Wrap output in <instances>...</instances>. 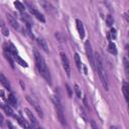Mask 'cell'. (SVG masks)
Masks as SVG:
<instances>
[{
    "instance_id": "cell-5",
    "label": "cell",
    "mask_w": 129,
    "mask_h": 129,
    "mask_svg": "<svg viewBox=\"0 0 129 129\" xmlns=\"http://www.w3.org/2000/svg\"><path fill=\"white\" fill-rule=\"evenodd\" d=\"M60 58H61V62H62V67L64 69V72L67 74L68 77L71 76V67H70V61L68 59V56L66 55L64 52H60Z\"/></svg>"
},
{
    "instance_id": "cell-4",
    "label": "cell",
    "mask_w": 129,
    "mask_h": 129,
    "mask_svg": "<svg viewBox=\"0 0 129 129\" xmlns=\"http://www.w3.org/2000/svg\"><path fill=\"white\" fill-rule=\"evenodd\" d=\"M85 49H86V54L88 56V59L90 60V63L92 66V68L94 70H96V67H95V60H94V53H93V50H92V47H91V43L89 40H87L85 42Z\"/></svg>"
},
{
    "instance_id": "cell-17",
    "label": "cell",
    "mask_w": 129,
    "mask_h": 129,
    "mask_svg": "<svg viewBox=\"0 0 129 129\" xmlns=\"http://www.w3.org/2000/svg\"><path fill=\"white\" fill-rule=\"evenodd\" d=\"M122 91H123V94H124V97H125L126 102H128V100H129V94H128V85H127V83H126V82H124V83H123Z\"/></svg>"
},
{
    "instance_id": "cell-18",
    "label": "cell",
    "mask_w": 129,
    "mask_h": 129,
    "mask_svg": "<svg viewBox=\"0 0 129 129\" xmlns=\"http://www.w3.org/2000/svg\"><path fill=\"white\" fill-rule=\"evenodd\" d=\"M14 6H15L16 9H17L18 11H20V12H24V10H25V6H24L20 1H18V0L14 1Z\"/></svg>"
},
{
    "instance_id": "cell-11",
    "label": "cell",
    "mask_w": 129,
    "mask_h": 129,
    "mask_svg": "<svg viewBox=\"0 0 129 129\" xmlns=\"http://www.w3.org/2000/svg\"><path fill=\"white\" fill-rule=\"evenodd\" d=\"M76 23H77V29H78V32H79V35L81 38H84L85 37V29H84V25L82 23V21L80 19H77L76 20Z\"/></svg>"
},
{
    "instance_id": "cell-14",
    "label": "cell",
    "mask_w": 129,
    "mask_h": 129,
    "mask_svg": "<svg viewBox=\"0 0 129 129\" xmlns=\"http://www.w3.org/2000/svg\"><path fill=\"white\" fill-rule=\"evenodd\" d=\"M37 43H38V45L40 46V48H42L46 53H48L49 52V49H48V45H47V43H46V41L43 39V38H41V37H38L37 38Z\"/></svg>"
},
{
    "instance_id": "cell-32",
    "label": "cell",
    "mask_w": 129,
    "mask_h": 129,
    "mask_svg": "<svg viewBox=\"0 0 129 129\" xmlns=\"http://www.w3.org/2000/svg\"><path fill=\"white\" fill-rule=\"evenodd\" d=\"M0 97L2 99H5V94H4V91H2V90H0Z\"/></svg>"
},
{
    "instance_id": "cell-28",
    "label": "cell",
    "mask_w": 129,
    "mask_h": 129,
    "mask_svg": "<svg viewBox=\"0 0 129 129\" xmlns=\"http://www.w3.org/2000/svg\"><path fill=\"white\" fill-rule=\"evenodd\" d=\"M124 66H125V71H126V74L128 75V72H129V71H128V60H127V58H126V57L124 58Z\"/></svg>"
},
{
    "instance_id": "cell-33",
    "label": "cell",
    "mask_w": 129,
    "mask_h": 129,
    "mask_svg": "<svg viewBox=\"0 0 129 129\" xmlns=\"http://www.w3.org/2000/svg\"><path fill=\"white\" fill-rule=\"evenodd\" d=\"M3 26H5L4 25V22L2 21V19H0V27H3Z\"/></svg>"
},
{
    "instance_id": "cell-30",
    "label": "cell",
    "mask_w": 129,
    "mask_h": 129,
    "mask_svg": "<svg viewBox=\"0 0 129 129\" xmlns=\"http://www.w3.org/2000/svg\"><path fill=\"white\" fill-rule=\"evenodd\" d=\"M66 88H67V91H68L69 96H70V97H72V90H71V88H70V86H69L68 84L66 85Z\"/></svg>"
},
{
    "instance_id": "cell-2",
    "label": "cell",
    "mask_w": 129,
    "mask_h": 129,
    "mask_svg": "<svg viewBox=\"0 0 129 129\" xmlns=\"http://www.w3.org/2000/svg\"><path fill=\"white\" fill-rule=\"evenodd\" d=\"M94 60H95V67L97 68V72H98V75H99V77H100L101 83H102L104 89H105L106 91H108V90H109L108 77H107L106 71L104 70L103 61H102V58H101V56L99 55V53H96V54L94 55Z\"/></svg>"
},
{
    "instance_id": "cell-27",
    "label": "cell",
    "mask_w": 129,
    "mask_h": 129,
    "mask_svg": "<svg viewBox=\"0 0 129 129\" xmlns=\"http://www.w3.org/2000/svg\"><path fill=\"white\" fill-rule=\"evenodd\" d=\"M2 28V33L5 35V36H8V34H9V31H8V29L5 27V26H3V27H1Z\"/></svg>"
},
{
    "instance_id": "cell-10",
    "label": "cell",
    "mask_w": 129,
    "mask_h": 129,
    "mask_svg": "<svg viewBox=\"0 0 129 129\" xmlns=\"http://www.w3.org/2000/svg\"><path fill=\"white\" fill-rule=\"evenodd\" d=\"M24 111L26 112V115L28 116V118H29V120H30V123H31L32 127H37V121H36V118H35L34 115L31 113V111H30L29 109H27V108H25Z\"/></svg>"
},
{
    "instance_id": "cell-26",
    "label": "cell",
    "mask_w": 129,
    "mask_h": 129,
    "mask_svg": "<svg viewBox=\"0 0 129 129\" xmlns=\"http://www.w3.org/2000/svg\"><path fill=\"white\" fill-rule=\"evenodd\" d=\"M75 91H76V94H77V97L78 98H81L82 96V92H81V89L78 85H75Z\"/></svg>"
},
{
    "instance_id": "cell-12",
    "label": "cell",
    "mask_w": 129,
    "mask_h": 129,
    "mask_svg": "<svg viewBox=\"0 0 129 129\" xmlns=\"http://www.w3.org/2000/svg\"><path fill=\"white\" fill-rule=\"evenodd\" d=\"M21 18H22V20L25 22L27 28L30 29V26L32 25V19H31V17H30L28 14H26V13H24V12H21Z\"/></svg>"
},
{
    "instance_id": "cell-16",
    "label": "cell",
    "mask_w": 129,
    "mask_h": 129,
    "mask_svg": "<svg viewBox=\"0 0 129 129\" xmlns=\"http://www.w3.org/2000/svg\"><path fill=\"white\" fill-rule=\"evenodd\" d=\"M14 59H15V60H16V62H17L18 64H20L21 67H24V68H27V67H28L27 62H26L23 58H21L18 54H15V55H14Z\"/></svg>"
},
{
    "instance_id": "cell-29",
    "label": "cell",
    "mask_w": 129,
    "mask_h": 129,
    "mask_svg": "<svg viewBox=\"0 0 129 129\" xmlns=\"http://www.w3.org/2000/svg\"><path fill=\"white\" fill-rule=\"evenodd\" d=\"M110 34H111L112 38H116V29L115 28H112L111 31H110Z\"/></svg>"
},
{
    "instance_id": "cell-31",
    "label": "cell",
    "mask_w": 129,
    "mask_h": 129,
    "mask_svg": "<svg viewBox=\"0 0 129 129\" xmlns=\"http://www.w3.org/2000/svg\"><path fill=\"white\" fill-rule=\"evenodd\" d=\"M3 123H4V117H3V115L0 113V125H3Z\"/></svg>"
},
{
    "instance_id": "cell-24",
    "label": "cell",
    "mask_w": 129,
    "mask_h": 129,
    "mask_svg": "<svg viewBox=\"0 0 129 129\" xmlns=\"http://www.w3.org/2000/svg\"><path fill=\"white\" fill-rule=\"evenodd\" d=\"M106 22H107V25H108V26H111V25L113 24V22H114L113 17H112L111 15H108L107 18H106Z\"/></svg>"
},
{
    "instance_id": "cell-34",
    "label": "cell",
    "mask_w": 129,
    "mask_h": 129,
    "mask_svg": "<svg viewBox=\"0 0 129 129\" xmlns=\"http://www.w3.org/2000/svg\"><path fill=\"white\" fill-rule=\"evenodd\" d=\"M7 126H9V127H11V128H12V127H13V126H12V125H11V124H10V123H9V122H7Z\"/></svg>"
},
{
    "instance_id": "cell-3",
    "label": "cell",
    "mask_w": 129,
    "mask_h": 129,
    "mask_svg": "<svg viewBox=\"0 0 129 129\" xmlns=\"http://www.w3.org/2000/svg\"><path fill=\"white\" fill-rule=\"evenodd\" d=\"M53 102H54V106H55V110H56V115H57V118L59 120V122L64 125L67 122H66V117H64V113H63V107L61 105V102H60V99L58 96H55L54 99H53Z\"/></svg>"
},
{
    "instance_id": "cell-13",
    "label": "cell",
    "mask_w": 129,
    "mask_h": 129,
    "mask_svg": "<svg viewBox=\"0 0 129 129\" xmlns=\"http://www.w3.org/2000/svg\"><path fill=\"white\" fill-rule=\"evenodd\" d=\"M7 19H8L9 24H10L14 29H18V28H19V24H18V22H17V20H16L15 17H13V16L10 15V14H7Z\"/></svg>"
},
{
    "instance_id": "cell-9",
    "label": "cell",
    "mask_w": 129,
    "mask_h": 129,
    "mask_svg": "<svg viewBox=\"0 0 129 129\" xmlns=\"http://www.w3.org/2000/svg\"><path fill=\"white\" fill-rule=\"evenodd\" d=\"M39 4L42 6V8H43L46 12H48V13H53L54 8L50 5V3H49L48 1H45V0H39Z\"/></svg>"
},
{
    "instance_id": "cell-8",
    "label": "cell",
    "mask_w": 129,
    "mask_h": 129,
    "mask_svg": "<svg viewBox=\"0 0 129 129\" xmlns=\"http://www.w3.org/2000/svg\"><path fill=\"white\" fill-rule=\"evenodd\" d=\"M26 99H27V101L34 107V109H35V111L37 112V114L42 118V117H43V113H42V110H41V108H40V105H38V103H37L36 101H34L33 99H31L30 97H26Z\"/></svg>"
},
{
    "instance_id": "cell-25",
    "label": "cell",
    "mask_w": 129,
    "mask_h": 129,
    "mask_svg": "<svg viewBox=\"0 0 129 129\" xmlns=\"http://www.w3.org/2000/svg\"><path fill=\"white\" fill-rule=\"evenodd\" d=\"M9 49H10V52H11L13 55L17 54V49L15 48V46H14L12 43H9Z\"/></svg>"
},
{
    "instance_id": "cell-21",
    "label": "cell",
    "mask_w": 129,
    "mask_h": 129,
    "mask_svg": "<svg viewBox=\"0 0 129 129\" xmlns=\"http://www.w3.org/2000/svg\"><path fill=\"white\" fill-rule=\"evenodd\" d=\"M75 61H76V64H77V68L79 71H81L82 69V62H81V57L78 53H75Z\"/></svg>"
},
{
    "instance_id": "cell-20",
    "label": "cell",
    "mask_w": 129,
    "mask_h": 129,
    "mask_svg": "<svg viewBox=\"0 0 129 129\" xmlns=\"http://www.w3.org/2000/svg\"><path fill=\"white\" fill-rule=\"evenodd\" d=\"M108 50H109V52L110 53H112V54H116L117 53V48H116V44L114 43V42H110L109 43V46H108Z\"/></svg>"
},
{
    "instance_id": "cell-6",
    "label": "cell",
    "mask_w": 129,
    "mask_h": 129,
    "mask_svg": "<svg viewBox=\"0 0 129 129\" xmlns=\"http://www.w3.org/2000/svg\"><path fill=\"white\" fill-rule=\"evenodd\" d=\"M3 53H4V56L6 58V60L9 62V64L11 66V68H14V61L12 59V53L10 52V49H9V46H7V44H4L3 45Z\"/></svg>"
},
{
    "instance_id": "cell-19",
    "label": "cell",
    "mask_w": 129,
    "mask_h": 129,
    "mask_svg": "<svg viewBox=\"0 0 129 129\" xmlns=\"http://www.w3.org/2000/svg\"><path fill=\"white\" fill-rule=\"evenodd\" d=\"M8 103L11 106H13V107H16L17 106V101H16V98H15V96L13 94H10L8 96Z\"/></svg>"
},
{
    "instance_id": "cell-7",
    "label": "cell",
    "mask_w": 129,
    "mask_h": 129,
    "mask_svg": "<svg viewBox=\"0 0 129 129\" xmlns=\"http://www.w3.org/2000/svg\"><path fill=\"white\" fill-rule=\"evenodd\" d=\"M26 4H27V8L29 9V11H30V12H31V13H32V14H33V15H34V16H35L39 21H41V22H45V19H44L43 15H42V14H41L37 9H35V8H34L32 5H30L28 2H27Z\"/></svg>"
},
{
    "instance_id": "cell-15",
    "label": "cell",
    "mask_w": 129,
    "mask_h": 129,
    "mask_svg": "<svg viewBox=\"0 0 129 129\" xmlns=\"http://www.w3.org/2000/svg\"><path fill=\"white\" fill-rule=\"evenodd\" d=\"M0 83L3 85V87H4V88H6V89L10 90V84H9V82H8L7 78H6L3 74H0Z\"/></svg>"
},
{
    "instance_id": "cell-1",
    "label": "cell",
    "mask_w": 129,
    "mask_h": 129,
    "mask_svg": "<svg viewBox=\"0 0 129 129\" xmlns=\"http://www.w3.org/2000/svg\"><path fill=\"white\" fill-rule=\"evenodd\" d=\"M34 60L36 63V68L38 70V72L40 73V75L43 77V79L48 83L51 84V78H50V74H49V70L43 59V57L40 55V53L37 50H34Z\"/></svg>"
},
{
    "instance_id": "cell-22",
    "label": "cell",
    "mask_w": 129,
    "mask_h": 129,
    "mask_svg": "<svg viewBox=\"0 0 129 129\" xmlns=\"http://www.w3.org/2000/svg\"><path fill=\"white\" fill-rule=\"evenodd\" d=\"M15 117V119L18 121V123L22 126V127H24V128H28L29 126L26 124V122H25V120L23 119V118H21V117H18V116H14Z\"/></svg>"
},
{
    "instance_id": "cell-23",
    "label": "cell",
    "mask_w": 129,
    "mask_h": 129,
    "mask_svg": "<svg viewBox=\"0 0 129 129\" xmlns=\"http://www.w3.org/2000/svg\"><path fill=\"white\" fill-rule=\"evenodd\" d=\"M3 109L5 110V112H6V114H7V115H9V116H13V111H12V109H11L8 105L3 106Z\"/></svg>"
}]
</instances>
